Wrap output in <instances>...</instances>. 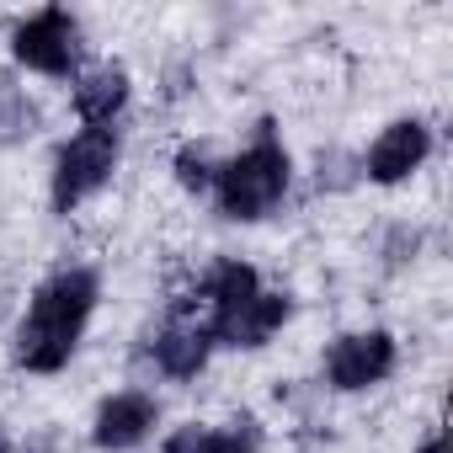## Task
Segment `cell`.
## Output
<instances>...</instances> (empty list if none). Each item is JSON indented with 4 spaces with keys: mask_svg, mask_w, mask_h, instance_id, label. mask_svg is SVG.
Wrapping results in <instances>:
<instances>
[{
    "mask_svg": "<svg viewBox=\"0 0 453 453\" xmlns=\"http://www.w3.org/2000/svg\"><path fill=\"white\" fill-rule=\"evenodd\" d=\"M155 421H160V405H155L144 389H123V395L102 400V411H96V421H91V442H96L102 453H128V448H139V442L150 437Z\"/></svg>",
    "mask_w": 453,
    "mask_h": 453,
    "instance_id": "cell-8",
    "label": "cell"
},
{
    "mask_svg": "<svg viewBox=\"0 0 453 453\" xmlns=\"http://www.w3.org/2000/svg\"><path fill=\"white\" fill-rule=\"evenodd\" d=\"M118 155H123L118 128H81L59 150V160H54V208L70 213L75 203H86L91 192H102L112 181V171H118Z\"/></svg>",
    "mask_w": 453,
    "mask_h": 453,
    "instance_id": "cell-3",
    "label": "cell"
},
{
    "mask_svg": "<svg viewBox=\"0 0 453 453\" xmlns=\"http://www.w3.org/2000/svg\"><path fill=\"white\" fill-rule=\"evenodd\" d=\"M128 102V70L123 65H96L75 81V112L86 118V128H107Z\"/></svg>",
    "mask_w": 453,
    "mask_h": 453,
    "instance_id": "cell-11",
    "label": "cell"
},
{
    "mask_svg": "<svg viewBox=\"0 0 453 453\" xmlns=\"http://www.w3.org/2000/svg\"><path fill=\"white\" fill-rule=\"evenodd\" d=\"M176 181H181L187 192H203V187H213V171H208L203 150H181V155H176Z\"/></svg>",
    "mask_w": 453,
    "mask_h": 453,
    "instance_id": "cell-13",
    "label": "cell"
},
{
    "mask_svg": "<svg viewBox=\"0 0 453 453\" xmlns=\"http://www.w3.org/2000/svg\"><path fill=\"white\" fill-rule=\"evenodd\" d=\"M288 181H294L288 150H283L273 134H262L251 150H241L235 160H224V165L213 171L219 213L235 219V224H251V219H262V213H273V208L283 203Z\"/></svg>",
    "mask_w": 453,
    "mask_h": 453,
    "instance_id": "cell-2",
    "label": "cell"
},
{
    "mask_svg": "<svg viewBox=\"0 0 453 453\" xmlns=\"http://www.w3.org/2000/svg\"><path fill=\"white\" fill-rule=\"evenodd\" d=\"M389 368H395V336L389 331H352V336H336L326 352V379L347 395L389 379Z\"/></svg>",
    "mask_w": 453,
    "mask_h": 453,
    "instance_id": "cell-5",
    "label": "cell"
},
{
    "mask_svg": "<svg viewBox=\"0 0 453 453\" xmlns=\"http://www.w3.org/2000/svg\"><path fill=\"white\" fill-rule=\"evenodd\" d=\"M426 155H432L426 123H421V118H395V123L373 139V150H368V181L395 187V181H405L411 171H421Z\"/></svg>",
    "mask_w": 453,
    "mask_h": 453,
    "instance_id": "cell-7",
    "label": "cell"
},
{
    "mask_svg": "<svg viewBox=\"0 0 453 453\" xmlns=\"http://www.w3.org/2000/svg\"><path fill=\"white\" fill-rule=\"evenodd\" d=\"M257 288H262L257 267H246V262H219V267H213V283H208L213 315H224V310H235V304H246V299H251Z\"/></svg>",
    "mask_w": 453,
    "mask_h": 453,
    "instance_id": "cell-12",
    "label": "cell"
},
{
    "mask_svg": "<svg viewBox=\"0 0 453 453\" xmlns=\"http://www.w3.org/2000/svg\"><path fill=\"white\" fill-rule=\"evenodd\" d=\"M421 453H442V437H426V442H421Z\"/></svg>",
    "mask_w": 453,
    "mask_h": 453,
    "instance_id": "cell-14",
    "label": "cell"
},
{
    "mask_svg": "<svg viewBox=\"0 0 453 453\" xmlns=\"http://www.w3.org/2000/svg\"><path fill=\"white\" fill-rule=\"evenodd\" d=\"M96 299H102L96 273H86V267L54 273V278L33 294L22 326H17V363H22L27 373H59V368L70 363V352L81 347V331H86Z\"/></svg>",
    "mask_w": 453,
    "mask_h": 453,
    "instance_id": "cell-1",
    "label": "cell"
},
{
    "mask_svg": "<svg viewBox=\"0 0 453 453\" xmlns=\"http://www.w3.org/2000/svg\"><path fill=\"white\" fill-rule=\"evenodd\" d=\"M12 54H17V65H27L38 75H70L81 65V27L65 6H43L38 17H27L12 33Z\"/></svg>",
    "mask_w": 453,
    "mask_h": 453,
    "instance_id": "cell-4",
    "label": "cell"
},
{
    "mask_svg": "<svg viewBox=\"0 0 453 453\" xmlns=\"http://www.w3.org/2000/svg\"><path fill=\"white\" fill-rule=\"evenodd\" d=\"M257 448H262V426H257V416H241V421H224V426L187 421L165 437L160 453H257Z\"/></svg>",
    "mask_w": 453,
    "mask_h": 453,
    "instance_id": "cell-9",
    "label": "cell"
},
{
    "mask_svg": "<svg viewBox=\"0 0 453 453\" xmlns=\"http://www.w3.org/2000/svg\"><path fill=\"white\" fill-rule=\"evenodd\" d=\"M288 315H294L288 294H267V288H257L246 304L213 315V320H208V336H213L219 347H267V342L283 331Z\"/></svg>",
    "mask_w": 453,
    "mask_h": 453,
    "instance_id": "cell-6",
    "label": "cell"
},
{
    "mask_svg": "<svg viewBox=\"0 0 453 453\" xmlns=\"http://www.w3.org/2000/svg\"><path fill=\"white\" fill-rule=\"evenodd\" d=\"M213 352V336H208V320H187L176 315L160 336H155V363L171 373V379H192Z\"/></svg>",
    "mask_w": 453,
    "mask_h": 453,
    "instance_id": "cell-10",
    "label": "cell"
}]
</instances>
